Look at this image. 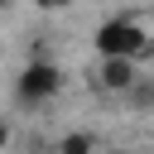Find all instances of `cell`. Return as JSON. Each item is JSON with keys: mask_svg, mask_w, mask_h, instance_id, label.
Listing matches in <instances>:
<instances>
[{"mask_svg": "<svg viewBox=\"0 0 154 154\" xmlns=\"http://www.w3.org/2000/svg\"><path fill=\"white\" fill-rule=\"evenodd\" d=\"M5 5H10V0H0V10H5Z\"/></svg>", "mask_w": 154, "mask_h": 154, "instance_id": "obj_8", "label": "cell"}, {"mask_svg": "<svg viewBox=\"0 0 154 154\" xmlns=\"http://www.w3.org/2000/svg\"><path fill=\"white\" fill-rule=\"evenodd\" d=\"M58 91H63L58 63H48L43 53H29V63H24L19 77H14V101H19V106H48Z\"/></svg>", "mask_w": 154, "mask_h": 154, "instance_id": "obj_2", "label": "cell"}, {"mask_svg": "<svg viewBox=\"0 0 154 154\" xmlns=\"http://www.w3.org/2000/svg\"><path fill=\"white\" fill-rule=\"evenodd\" d=\"M125 96H130L135 106H154V82H144V77H140V82H135V87H130Z\"/></svg>", "mask_w": 154, "mask_h": 154, "instance_id": "obj_5", "label": "cell"}, {"mask_svg": "<svg viewBox=\"0 0 154 154\" xmlns=\"http://www.w3.org/2000/svg\"><path fill=\"white\" fill-rule=\"evenodd\" d=\"M91 144H96V140H91L87 130H72V135H63V140H58V149H63V154H87Z\"/></svg>", "mask_w": 154, "mask_h": 154, "instance_id": "obj_4", "label": "cell"}, {"mask_svg": "<svg viewBox=\"0 0 154 154\" xmlns=\"http://www.w3.org/2000/svg\"><path fill=\"white\" fill-rule=\"evenodd\" d=\"M34 5H38V10H67L72 0H34Z\"/></svg>", "mask_w": 154, "mask_h": 154, "instance_id": "obj_7", "label": "cell"}, {"mask_svg": "<svg viewBox=\"0 0 154 154\" xmlns=\"http://www.w3.org/2000/svg\"><path fill=\"white\" fill-rule=\"evenodd\" d=\"M10 144H14V125H10V120H0V149H10Z\"/></svg>", "mask_w": 154, "mask_h": 154, "instance_id": "obj_6", "label": "cell"}, {"mask_svg": "<svg viewBox=\"0 0 154 154\" xmlns=\"http://www.w3.org/2000/svg\"><path fill=\"white\" fill-rule=\"evenodd\" d=\"M91 43H96V53H101V58H111V53H130V58H144V53H154V34H149L140 19H130V14L101 19Z\"/></svg>", "mask_w": 154, "mask_h": 154, "instance_id": "obj_1", "label": "cell"}, {"mask_svg": "<svg viewBox=\"0 0 154 154\" xmlns=\"http://www.w3.org/2000/svg\"><path fill=\"white\" fill-rule=\"evenodd\" d=\"M140 58H130V53H111V58H101V67H96V87L101 91H111V96H125L135 82H140V67H135Z\"/></svg>", "mask_w": 154, "mask_h": 154, "instance_id": "obj_3", "label": "cell"}]
</instances>
